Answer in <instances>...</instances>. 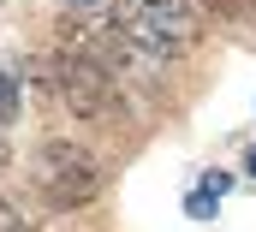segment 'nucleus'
<instances>
[{"instance_id": "obj_1", "label": "nucleus", "mask_w": 256, "mask_h": 232, "mask_svg": "<svg viewBox=\"0 0 256 232\" xmlns=\"http://www.w3.org/2000/svg\"><path fill=\"white\" fill-rule=\"evenodd\" d=\"M114 30L143 60H173L191 42V12H161V6H143V0H114Z\"/></svg>"}, {"instance_id": "obj_2", "label": "nucleus", "mask_w": 256, "mask_h": 232, "mask_svg": "<svg viewBox=\"0 0 256 232\" xmlns=\"http://www.w3.org/2000/svg\"><path fill=\"white\" fill-rule=\"evenodd\" d=\"M36 190H42V202H54V208H84V202H96V190H102V167H96L84 149H72V143H48V149L36 155Z\"/></svg>"}, {"instance_id": "obj_3", "label": "nucleus", "mask_w": 256, "mask_h": 232, "mask_svg": "<svg viewBox=\"0 0 256 232\" xmlns=\"http://www.w3.org/2000/svg\"><path fill=\"white\" fill-rule=\"evenodd\" d=\"M54 84H60V102L72 114H84V119H108L120 108V78H114V66H102V60H90V54H72V48H66V54L54 60Z\"/></svg>"}, {"instance_id": "obj_4", "label": "nucleus", "mask_w": 256, "mask_h": 232, "mask_svg": "<svg viewBox=\"0 0 256 232\" xmlns=\"http://www.w3.org/2000/svg\"><path fill=\"white\" fill-rule=\"evenodd\" d=\"M18 114V72H0V119Z\"/></svg>"}, {"instance_id": "obj_5", "label": "nucleus", "mask_w": 256, "mask_h": 232, "mask_svg": "<svg viewBox=\"0 0 256 232\" xmlns=\"http://www.w3.org/2000/svg\"><path fill=\"white\" fill-rule=\"evenodd\" d=\"M0 232H30V220H24L18 208H6V202H0Z\"/></svg>"}, {"instance_id": "obj_6", "label": "nucleus", "mask_w": 256, "mask_h": 232, "mask_svg": "<svg viewBox=\"0 0 256 232\" xmlns=\"http://www.w3.org/2000/svg\"><path fill=\"white\" fill-rule=\"evenodd\" d=\"M143 6H161V12H191V0H143Z\"/></svg>"}, {"instance_id": "obj_7", "label": "nucleus", "mask_w": 256, "mask_h": 232, "mask_svg": "<svg viewBox=\"0 0 256 232\" xmlns=\"http://www.w3.org/2000/svg\"><path fill=\"white\" fill-rule=\"evenodd\" d=\"M72 6H108V0H72Z\"/></svg>"}, {"instance_id": "obj_8", "label": "nucleus", "mask_w": 256, "mask_h": 232, "mask_svg": "<svg viewBox=\"0 0 256 232\" xmlns=\"http://www.w3.org/2000/svg\"><path fill=\"white\" fill-rule=\"evenodd\" d=\"M0 167H6V143H0Z\"/></svg>"}, {"instance_id": "obj_9", "label": "nucleus", "mask_w": 256, "mask_h": 232, "mask_svg": "<svg viewBox=\"0 0 256 232\" xmlns=\"http://www.w3.org/2000/svg\"><path fill=\"white\" fill-rule=\"evenodd\" d=\"M250 178H256V155H250Z\"/></svg>"}, {"instance_id": "obj_10", "label": "nucleus", "mask_w": 256, "mask_h": 232, "mask_svg": "<svg viewBox=\"0 0 256 232\" xmlns=\"http://www.w3.org/2000/svg\"><path fill=\"white\" fill-rule=\"evenodd\" d=\"M250 18H256V12H250Z\"/></svg>"}]
</instances>
